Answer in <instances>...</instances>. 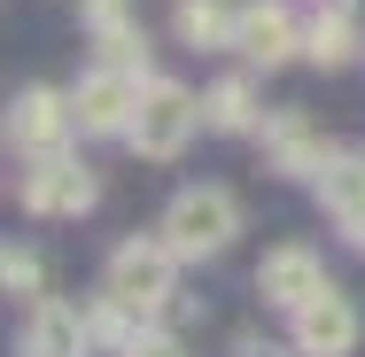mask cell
Wrapping results in <instances>:
<instances>
[{"label":"cell","mask_w":365,"mask_h":357,"mask_svg":"<svg viewBox=\"0 0 365 357\" xmlns=\"http://www.w3.org/2000/svg\"><path fill=\"white\" fill-rule=\"evenodd\" d=\"M179 249L163 241V225L155 233H140V241H125L117 257H109V295H125L140 319H155V311H171V295H179Z\"/></svg>","instance_id":"obj_1"},{"label":"cell","mask_w":365,"mask_h":357,"mask_svg":"<svg viewBox=\"0 0 365 357\" xmlns=\"http://www.w3.org/2000/svg\"><path fill=\"white\" fill-rule=\"evenodd\" d=\"M210 125V109L187 93V86H171V78H148V93H140V117H133V133L125 140L140 148L148 163H171V155H187V140Z\"/></svg>","instance_id":"obj_2"},{"label":"cell","mask_w":365,"mask_h":357,"mask_svg":"<svg viewBox=\"0 0 365 357\" xmlns=\"http://www.w3.org/2000/svg\"><path fill=\"white\" fill-rule=\"evenodd\" d=\"M233 233H241V202H233L225 187H187V195L163 210V241H171L187 264L225 257V249H233Z\"/></svg>","instance_id":"obj_3"},{"label":"cell","mask_w":365,"mask_h":357,"mask_svg":"<svg viewBox=\"0 0 365 357\" xmlns=\"http://www.w3.org/2000/svg\"><path fill=\"white\" fill-rule=\"evenodd\" d=\"M140 93H148V78L140 71H117V63H93V71L78 78V133H101V140H109V133H117V140H125V133H133V117H140Z\"/></svg>","instance_id":"obj_4"},{"label":"cell","mask_w":365,"mask_h":357,"mask_svg":"<svg viewBox=\"0 0 365 357\" xmlns=\"http://www.w3.org/2000/svg\"><path fill=\"white\" fill-rule=\"evenodd\" d=\"M24 210L31 217H86L93 202H101V187H93V171L78 163V155H31V171H24Z\"/></svg>","instance_id":"obj_5"},{"label":"cell","mask_w":365,"mask_h":357,"mask_svg":"<svg viewBox=\"0 0 365 357\" xmlns=\"http://www.w3.org/2000/svg\"><path fill=\"white\" fill-rule=\"evenodd\" d=\"M288 319H295V350H303V357H350V350H358V334H365L358 303H350L334 280L319 287L311 303H295Z\"/></svg>","instance_id":"obj_6"},{"label":"cell","mask_w":365,"mask_h":357,"mask_svg":"<svg viewBox=\"0 0 365 357\" xmlns=\"http://www.w3.org/2000/svg\"><path fill=\"white\" fill-rule=\"evenodd\" d=\"M71 133H78V101H71V93H55V86H24V93H16L8 140L24 148V155H55Z\"/></svg>","instance_id":"obj_7"},{"label":"cell","mask_w":365,"mask_h":357,"mask_svg":"<svg viewBox=\"0 0 365 357\" xmlns=\"http://www.w3.org/2000/svg\"><path fill=\"white\" fill-rule=\"evenodd\" d=\"M233 55H249L257 71H280L303 55V24L288 16V0H249L241 8V39H233Z\"/></svg>","instance_id":"obj_8"},{"label":"cell","mask_w":365,"mask_h":357,"mask_svg":"<svg viewBox=\"0 0 365 357\" xmlns=\"http://www.w3.org/2000/svg\"><path fill=\"white\" fill-rule=\"evenodd\" d=\"M264 155H272V171H288V179H319V171L334 163L327 133H319L303 109H280V117H264Z\"/></svg>","instance_id":"obj_9"},{"label":"cell","mask_w":365,"mask_h":357,"mask_svg":"<svg viewBox=\"0 0 365 357\" xmlns=\"http://www.w3.org/2000/svg\"><path fill=\"white\" fill-rule=\"evenodd\" d=\"M319 287H327V264H319V249H303V241H280V249L257 264V295H264V303H280V311L311 303Z\"/></svg>","instance_id":"obj_10"},{"label":"cell","mask_w":365,"mask_h":357,"mask_svg":"<svg viewBox=\"0 0 365 357\" xmlns=\"http://www.w3.org/2000/svg\"><path fill=\"white\" fill-rule=\"evenodd\" d=\"M93 350V326L78 303H31L24 319V357H86Z\"/></svg>","instance_id":"obj_11"},{"label":"cell","mask_w":365,"mask_h":357,"mask_svg":"<svg viewBox=\"0 0 365 357\" xmlns=\"http://www.w3.org/2000/svg\"><path fill=\"white\" fill-rule=\"evenodd\" d=\"M319 202L334 210V225L350 233V249H365V163L358 155H334L319 171Z\"/></svg>","instance_id":"obj_12"},{"label":"cell","mask_w":365,"mask_h":357,"mask_svg":"<svg viewBox=\"0 0 365 357\" xmlns=\"http://www.w3.org/2000/svg\"><path fill=\"white\" fill-rule=\"evenodd\" d=\"M303 55L319 71H342L358 55V24H350V0H319V16L303 24Z\"/></svg>","instance_id":"obj_13"},{"label":"cell","mask_w":365,"mask_h":357,"mask_svg":"<svg viewBox=\"0 0 365 357\" xmlns=\"http://www.w3.org/2000/svg\"><path fill=\"white\" fill-rule=\"evenodd\" d=\"M171 24H179V47H195V55H202V47H233V39H241V8H225V0H179V16H171Z\"/></svg>","instance_id":"obj_14"},{"label":"cell","mask_w":365,"mask_h":357,"mask_svg":"<svg viewBox=\"0 0 365 357\" xmlns=\"http://www.w3.org/2000/svg\"><path fill=\"white\" fill-rule=\"evenodd\" d=\"M202 109H210V133H257V93H249V78H218V86L202 93Z\"/></svg>","instance_id":"obj_15"},{"label":"cell","mask_w":365,"mask_h":357,"mask_svg":"<svg viewBox=\"0 0 365 357\" xmlns=\"http://www.w3.org/2000/svg\"><path fill=\"white\" fill-rule=\"evenodd\" d=\"M101 39V63H117V71H140V78H155L148 71V31L125 16V24H109V31H93Z\"/></svg>","instance_id":"obj_16"},{"label":"cell","mask_w":365,"mask_h":357,"mask_svg":"<svg viewBox=\"0 0 365 357\" xmlns=\"http://www.w3.org/2000/svg\"><path fill=\"white\" fill-rule=\"evenodd\" d=\"M0 287L31 303V295H39V257H31V249H8V257H0Z\"/></svg>","instance_id":"obj_17"},{"label":"cell","mask_w":365,"mask_h":357,"mask_svg":"<svg viewBox=\"0 0 365 357\" xmlns=\"http://www.w3.org/2000/svg\"><path fill=\"white\" fill-rule=\"evenodd\" d=\"M117 357H179V342H171L163 326H140V334H133V342H125Z\"/></svg>","instance_id":"obj_18"},{"label":"cell","mask_w":365,"mask_h":357,"mask_svg":"<svg viewBox=\"0 0 365 357\" xmlns=\"http://www.w3.org/2000/svg\"><path fill=\"white\" fill-rule=\"evenodd\" d=\"M78 16H86V31H109V24H125V0H78Z\"/></svg>","instance_id":"obj_19"}]
</instances>
